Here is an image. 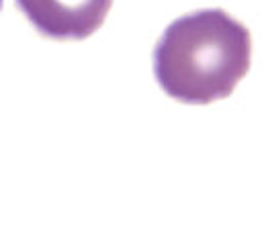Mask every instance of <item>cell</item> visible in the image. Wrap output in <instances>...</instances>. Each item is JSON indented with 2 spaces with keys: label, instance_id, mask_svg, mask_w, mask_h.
<instances>
[{
  "label": "cell",
  "instance_id": "7a4b0ae2",
  "mask_svg": "<svg viewBox=\"0 0 262 237\" xmlns=\"http://www.w3.org/2000/svg\"><path fill=\"white\" fill-rule=\"evenodd\" d=\"M35 31L55 41H82L104 22L113 0H14Z\"/></svg>",
  "mask_w": 262,
  "mask_h": 237
},
{
  "label": "cell",
  "instance_id": "6da1fadb",
  "mask_svg": "<svg viewBox=\"0 0 262 237\" xmlns=\"http://www.w3.org/2000/svg\"><path fill=\"white\" fill-rule=\"evenodd\" d=\"M154 76L160 88L184 104L227 98L248 74L252 37L223 8H201L174 18L156 41Z\"/></svg>",
  "mask_w": 262,
  "mask_h": 237
},
{
  "label": "cell",
  "instance_id": "3957f363",
  "mask_svg": "<svg viewBox=\"0 0 262 237\" xmlns=\"http://www.w3.org/2000/svg\"><path fill=\"white\" fill-rule=\"evenodd\" d=\"M2 2H4V0H0V10H2Z\"/></svg>",
  "mask_w": 262,
  "mask_h": 237
}]
</instances>
